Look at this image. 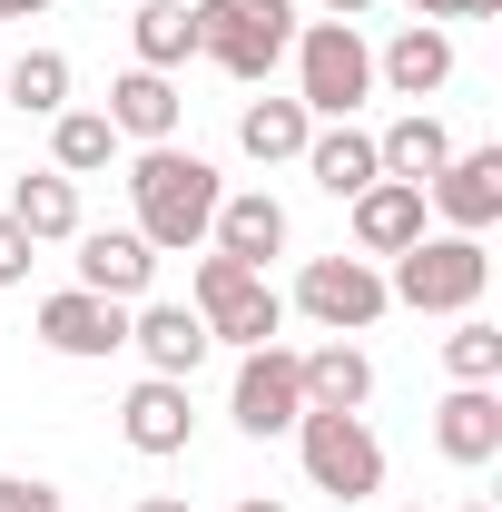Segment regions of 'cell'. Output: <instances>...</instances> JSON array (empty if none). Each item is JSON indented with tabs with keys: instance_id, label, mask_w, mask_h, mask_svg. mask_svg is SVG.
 Instances as JSON below:
<instances>
[{
	"instance_id": "cb8c5ba5",
	"label": "cell",
	"mask_w": 502,
	"mask_h": 512,
	"mask_svg": "<svg viewBox=\"0 0 502 512\" xmlns=\"http://www.w3.org/2000/svg\"><path fill=\"white\" fill-rule=\"evenodd\" d=\"M0 109H20V119H60V109H69V60H60V50H20V60H0Z\"/></svg>"
},
{
	"instance_id": "ffe728a7",
	"label": "cell",
	"mask_w": 502,
	"mask_h": 512,
	"mask_svg": "<svg viewBox=\"0 0 502 512\" xmlns=\"http://www.w3.org/2000/svg\"><path fill=\"white\" fill-rule=\"evenodd\" d=\"M30 247H60V237H79V178H60V168H30L20 188H10V207H0Z\"/></svg>"
},
{
	"instance_id": "ac0fdd59",
	"label": "cell",
	"mask_w": 502,
	"mask_h": 512,
	"mask_svg": "<svg viewBox=\"0 0 502 512\" xmlns=\"http://www.w3.org/2000/svg\"><path fill=\"white\" fill-rule=\"evenodd\" d=\"M306 178H315L325 197H365V188L384 178V168H375V128H355V119H325V128L306 138Z\"/></svg>"
},
{
	"instance_id": "1f68e13d",
	"label": "cell",
	"mask_w": 502,
	"mask_h": 512,
	"mask_svg": "<svg viewBox=\"0 0 502 512\" xmlns=\"http://www.w3.org/2000/svg\"><path fill=\"white\" fill-rule=\"evenodd\" d=\"M502 0H453V20H493Z\"/></svg>"
},
{
	"instance_id": "7402d4cb",
	"label": "cell",
	"mask_w": 502,
	"mask_h": 512,
	"mask_svg": "<svg viewBox=\"0 0 502 512\" xmlns=\"http://www.w3.org/2000/svg\"><path fill=\"white\" fill-rule=\"evenodd\" d=\"M443 158H453V128H443L434 109H404V119L375 138V168H384V178H404V188H424Z\"/></svg>"
},
{
	"instance_id": "d4e9b609",
	"label": "cell",
	"mask_w": 502,
	"mask_h": 512,
	"mask_svg": "<svg viewBox=\"0 0 502 512\" xmlns=\"http://www.w3.org/2000/svg\"><path fill=\"white\" fill-rule=\"evenodd\" d=\"M109 158H119V128L99 119V109H60L50 119V168L60 178H99Z\"/></svg>"
},
{
	"instance_id": "836d02e7",
	"label": "cell",
	"mask_w": 502,
	"mask_h": 512,
	"mask_svg": "<svg viewBox=\"0 0 502 512\" xmlns=\"http://www.w3.org/2000/svg\"><path fill=\"white\" fill-rule=\"evenodd\" d=\"M237 512H286V503H266V493H247V503H237Z\"/></svg>"
},
{
	"instance_id": "52a82bcc",
	"label": "cell",
	"mask_w": 502,
	"mask_h": 512,
	"mask_svg": "<svg viewBox=\"0 0 502 512\" xmlns=\"http://www.w3.org/2000/svg\"><path fill=\"white\" fill-rule=\"evenodd\" d=\"M394 296H384V266L375 256H306L296 276V316H315L325 335H365Z\"/></svg>"
},
{
	"instance_id": "8fae6325",
	"label": "cell",
	"mask_w": 502,
	"mask_h": 512,
	"mask_svg": "<svg viewBox=\"0 0 502 512\" xmlns=\"http://www.w3.org/2000/svg\"><path fill=\"white\" fill-rule=\"evenodd\" d=\"M79 286L109 296V306H138L158 286V247L138 227H79Z\"/></svg>"
},
{
	"instance_id": "d590c367",
	"label": "cell",
	"mask_w": 502,
	"mask_h": 512,
	"mask_svg": "<svg viewBox=\"0 0 502 512\" xmlns=\"http://www.w3.org/2000/svg\"><path fill=\"white\" fill-rule=\"evenodd\" d=\"M414 512H424V503H414Z\"/></svg>"
},
{
	"instance_id": "6da1fadb",
	"label": "cell",
	"mask_w": 502,
	"mask_h": 512,
	"mask_svg": "<svg viewBox=\"0 0 502 512\" xmlns=\"http://www.w3.org/2000/svg\"><path fill=\"white\" fill-rule=\"evenodd\" d=\"M128 197H138V237L158 256H188L207 247V217H217V197H227V178L197 158V148H138V168H128Z\"/></svg>"
},
{
	"instance_id": "5b68a950",
	"label": "cell",
	"mask_w": 502,
	"mask_h": 512,
	"mask_svg": "<svg viewBox=\"0 0 502 512\" xmlns=\"http://www.w3.org/2000/svg\"><path fill=\"white\" fill-rule=\"evenodd\" d=\"M197 316H207V345H276L286 335V296L256 276V266H237V256H197Z\"/></svg>"
},
{
	"instance_id": "9a60e30c",
	"label": "cell",
	"mask_w": 502,
	"mask_h": 512,
	"mask_svg": "<svg viewBox=\"0 0 502 512\" xmlns=\"http://www.w3.org/2000/svg\"><path fill=\"white\" fill-rule=\"evenodd\" d=\"M99 119L119 128V138H138V148H168L178 119H188V99H178L168 69H128V79H109V109H99Z\"/></svg>"
},
{
	"instance_id": "4316f807",
	"label": "cell",
	"mask_w": 502,
	"mask_h": 512,
	"mask_svg": "<svg viewBox=\"0 0 502 512\" xmlns=\"http://www.w3.org/2000/svg\"><path fill=\"white\" fill-rule=\"evenodd\" d=\"M443 365H453V384H502V325L453 316V335H443Z\"/></svg>"
},
{
	"instance_id": "7c38bea8",
	"label": "cell",
	"mask_w": 502,
	"mask_h": 512,
	"mask_svg": "<svg viewBox=\"0 0 502 512\" xmlns=\"http://www.w3.org/2000/svg\"><path fill=\"white\" fill-rule=\"evenodd\" d=\"M119 434H128V453H148V463L188 453V434H197L188 384H178V375H138V384H128V404H119Z\"/></svg>"
},
{
	"instance_id": "5bb4252c",
	"label": "cell",
	"mask_w": 502,
	"mask_h": 512,
	"mask_svg": "<svg viewBox=\"0 0 502 512\" xmlns=\"http://www.w3.org/2000/svg\"><path fill=\"white\" fill-rule=\"evenodd\" d=\"M434 453L463 463V473H483V463L502 453V394L493 384H453V394L434 404Z\"/></svg>"
},
{
	"instance_id": "2e32d148",
	"label": "cell",
	"mask_w": 502,
	"mask_h": 512,
	"mask_svg": "<svg viewBox=\"0 0 502 512\" xmlns=\"http://www.w3.org/2000/svg\"><path fill=\"white\" fill-rule=\"evenodd\" d=\"M375 79L394 89V99H414V109H424V99H434L443 79H453V30H443V20H404V30L384 40Z\"/></svg>"
},
{
	"instance_id": "4fadbf2b",
	"label": "cell",
	"mask_w": 502,
	"mask_h": 512,
	"mask_svg": "<svg viewBox=\"0 0 502 512\" xmlns=\"http://www.w3.org/2000/svg\"><path fill=\"white\" fill-rule=\"evenodd\" d=\"M128 345L148 355V375H178L188 384L217 345H207V316L197 306H158V296H138V316H128Z\"/></svg>"
},
{
	"instance_id": "9c48e42d",
	"label": "cell",
	"mask_w": 502,
	"mask_h": 512,
	"mask_svg": "<svg viewBox=\"0 0 502 512\" xmlns=\"http://www.w3.org/2000/svg\"><path fill=\"white\" fill-rule=\"evenodd\" d=\"M424 207H443L453 237H483L502 217V148H453L434 178H424Z\"/></svg>"
},
{
	"instance_id": "e575fe53",
	"label": "cell",
	"mask_w": 502,
	"mask_h": 512,
	"mask_svg": "<svg viewBox=\"0 0 502 512\" xmlns=\"http://www.w3.org/2000/svg\"><path fill=\"white\" fill-rule=\"evenodd\" d=\"M463 512H493V503H463Z\"/></svg>"
},
{
	"instance_id": "d6a6232c",
	"label": "cell",
	"mask_w": 502,
	"mask_h": 512,
	"mask_svg": "<svg viewBox=\"0 0 502 512\" xmlns=\"http://www.w3.org/2000/svg\"><path fill=\"white\" fill-rule=\"evenodd\" d=\"M404 10H414V20H453V0H404Z\"/></svg>"
},
{
	"instance_id": "603a6c76",
	"label": "cell",
	"mask_w": 502,
	"mask_h": 512,
	"mask_svg": "<svg viewBox=\"0 0 502 512\" xmlns=\"http://www.w3.org/2000/svg\"><path fill=\"white\" fill-rule=\"evenodd\" d=\"M128 50H138V69H188L197 60V0H138Z\"/></svg>"
},
{
	"instance_id": "484cf974",
	"label": "cell",
	"mask_w": 502,
	"mask_h": 512,
	"mask_svg": "<svg viewBox=\"0 0 502 512\" xmlns=\"http://www.w3.org/2000/svg\"><path fill=\"white\" fill-rule=\"evenodd\" d=\"M306 138H315V119L296 109V99H256L247 119H237V148H247L256 168H276V158H306Z\"/></svg>"
},
{
	"instance_id": "7a4b0ae2",
	"label": "cell",
	"mask_w": 502,
	"mask_h": 512,
	"mask_svg": "<svg viewBox=\"0 0 502 512\" xmlns=\"http://www.w3.org/2000/svg\"><path fill=\"white\" fill-rule=\"evenodd\" d=\"M483 286H493V256L483 237H414V247L394 256V276H384V296L394 306H414V316H473L483 306Z\"/></svg>"
},
{
	"instance_id": "e0dca14e",
	"label": "cell",
	"mask_w": 502,
	"mask_h": 512,
	"mask_svg": "<svg viewBox=\"0 0 502 512\" xmlns=\"http://www.w3.org/2000/svg\"><path fill=\"white\" fill-rule=\"evenodd\" d=\"M207 247L266 276V256L286 247V207H276L266 188H227V197H217V217H207Z\"/></svg>"
},
{
	"instance_id": "f1b7e54d",
	"label": "cell",
	"mask_w": 502,
	"mask_h": 512,
	"mask_svg": "<svg viewBox=\"0 0 502 512\" xmlns=\"http://www.w3.org/2000/svg\"><path fill=\"white\" fill-rule=\"evenodd\" d=\"M30 256H40V247H30V237L0 217V286H20V276H30Z\"/></svg>"
},
{
	"instance_id": "83f0119b",
	"label": "cell",
	"mask_w": 502,
	"mask_h": 512,
	"mask_svg": "<svg viewBox=\"0 0 502 512\" xmlns=\"http://www.w3.org/2000/svg\"><path fill=\"white\" fill-rule=\"evenodd\" d=\"M0 512H69L60 483H40V473H0Z\"/></svg>"
},
{
	"instance_id": "277c9868",
	"label": "cell",
	"mask_w": 502,
	"mask_h": 512,
	"mask_svg": "<svg viewBox=\"0 0 502 512\" xmlns=\"http://www.w3.org/2000/svg\"><path fill=\"white\" fill-rule=\"evenodd\" d=\"M296 50V0H197V60L227 79H266Z\"/></svg>"
},
{
	"instance_id": "4dcf8cb0",
	"label": "cell",
	"mask_w": 502,
	"mask_h": 512,
	"mask_svg": "<svg viewBox=\"0 0 502 512\" xmlns=\"http://www.w3.org/2000/svg\"><path fill=\"white\" fill-rule=\"evenodd\" d=\"M40 10H50V0H0V20H40Z\"/></svg>"
},
{
	"instance_id": "3957f363",
	"label": "cell",
	"mask_w": 502,
	"mask_h": 512,
	"mask_svg": "<svg viewBox=\"0 0 502 512\" xmlns=\"http://www.w3.org/2000/svg\"><path fill=\"white\" fill-rule=\"evenodd\" d=\"M375 99V50L355 40V20H306L296 30V109L306 119H355Z\"/></svg>"
},
{
	"instance_id": "f546056e",
	"label": "cell",
	"mask_w": 502,
	"mask_h": 512,
	"mask_svg": "<svg viewBox=\"0 0 502 512\" xmlns=\"http://www.w3.org/2000/svg\"><path fill=\"white\" fill-rule=\"evenodd\" d=\"M128 512H197V503H188V493H138Z\"/></svg>"
},
{
	"instance_id": "44dd1931",
	"label": "cell",
	"mask_w": 502,
	"mask_h": 512,
	"mask_svg": "<svg viewBox=\"0 0 502 512\" xmlns=\"http://www.w3.org/2000/svg\"><path fill=\"white\" fill-rule=\"evenodd\" d=\"M296 384H306L315 414H365V394H375V365H365V345H315V355H296Z\"/></svg>"
},
{
	"instance_id": "ba28073f",
	"label": "cell",
	"mask_w": 502,
	"mask_h": 512,
	"mask_svg": "<svg viewBox=\"0 0 502 512\" xmlns=\"http://www.w3.org/2000/svg\"><path fill=\"white\" fill-rule=\"evenodd\" d=\"M227 414H237V434H296V414H306V384H296V355L286 345H247L237 355V394H227Z\"/></svg>"
},
{
	"instance_id": "8992f818",
	"label": "cell",
	"mask_w": 502,
	"mask_h": 512,
	"mask_svg": "<svg viewBox=\"0 0 502 512\" xmlns=\"http://www.w3.org/2000/svg\"><path fill=\"white\" fill-rule=\"evenodd\" d=\"M296 453H306V483L335 493V503H375L384 493V444L365 414H296Z\"/></svg>"
},
{
	"instance_id": "d6986e66",
	"label": "cell",
	"mask_w": 502,
	"mask_h": 512,
	"mask_svg": "<svg viewBox=\"0 0 502 512\" xmlns=\"http://www.w3.org/2000/svg\"><path fill=\"white\" fill-rule=\"evenodd\" d=\"M355 207V247L365 256H404L424 237V188H404V178H375L365 197H345Z\"/></svg>"
},
{
	"instance_id": "30bf717a",
	"label": "cell",
	"mask_w": 502,
	"mask_h": 512,
	"mask_svg": "<svg viewBox=\"0 0 502 512\" xmlns=\"http://www.w3.org/2000/svg\"><path fill=\"white\" fill-rule=\"evenodd\" d=\"M40 345L69 355V365H99V355L128 345V306L89 296V286H60V296H40Z\"/></svg>"
}]
</instances>
